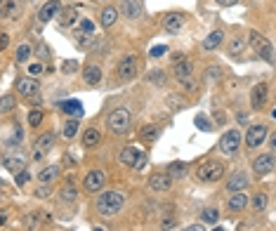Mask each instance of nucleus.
<instances>
[{
    "instance_id": "7",
    "label": "nucleus",
    "mask_w": 276,
    "mask_h": 231,
    "mask_svg": "<svg viewBox=\"0 0 276 231\" xmlns=\"http://www.w3.org/2000/svg\"><path fill=\"white\" fill-rule=\"evenodd\" d=\"M253 172L258 177H264V175L274 172V156L272 154H260L258 158L253 160Z\"/></svg>"
},
{
    "instance_id": "49",
    "label": "nucleus",
    "mask_w": 276,
    "mask_h": 231,
    "mask_svg": "<svg viewBox=\"0 0 276 231\" xmlns=\"http://www.w3.org/2000/svg\"><path fill=\"white\" fill-rule=\"evenodd\" d=\"M76 69H78V64H76V62H64V66H61V71H64V73H74Z\"/></svg>"
},
{
    "instance_id": "35",
    "label": "nucleus",
    "mask_w": 276,
    "mask_h": 231,
    "mask_svg": "<svg viewBox=\"0 0 276 231\" xmlns=\"http://www.w3.org/2000/svg\"><path fill=\"white\" fill-rule=\"evenodd\" d=\"M258 54L267 62V64H274V47H272V43H264V45L258 50Z\"/></svg>"
},
{
    "instance_id": "52",
    "label": "nucleus",
    "mask_w": 276,
    "mask_h": 231,
    "mask_svg": "<svg viewBox=\"0 0 276 231\" xmlns=\"http://www.w3.org/2000/svg\"><path fill=\"white\" fill-rule=\"evenodd\" d=\"M177 97H180V94H170V107H172V108H180V107H182V102H180Z\"/></svg>"
},
{
    "instance_id": "40",
    "label": "nucleus",
    "mask_w": 276,
    "mask_h": 231,
    "mask_svg": "<svg viewBox=\"0 0 276 231\" xmlns=\"http://www.w3.org/2000/svg\"><path fill=\"white\" fill-rule=\"evenodd\" d=\"M250 43H253V47H255V50H260V47L267 43V38L262 36V33H258V31H250Z\"/></svg>"
},
{
    "instance_id": "14",
    "label": "nucleus",
    "mask_w": 276,
    "mask_h": 231,
    "mask_svg": "<svg viewBox=\"0 0 276 231\" xmlns=\"http://www.w3.org/2000/svg\"><path fill=\"white\" fill-rule=\"evenodd\" d=\"M38 80L36 78H19L17 80V92L21 94V97H33L38 92Z\"/></svg>"
},
{
    "instance_id": "6",
    "label": "nucleus",
    "mask_w": 276,
    "mask_h": 231,
    "mask_svg": "<svg viewBox=\"0 0 276 231\" xmlns=\"http://www.w3.org/2000/svg\"><path fill=\"white\" fill-rule=\"evenodd\" d=\"M52 146H55V132H52V130H50V132H43V135L38 137L36 146H33V160H40Z\"/></svg>"
},
{
    "instance_id": "9",
    "label": "nucleus",
    "mask_w": 276,
    "mask_h": 231,
    "mask_svg": "<svg viewBox=\"0 0 276 231\" xmlns=\"http://www.w3.org/2000/svg\"><path fill=\"white\" fill-rule=\"evenodd\" d=\"M104 172L102 170H90L88 175H85V179H83V189L85 191H102V186H104Z\"/></svg>"
},
{
    "instance_id": "55",
    "label": "nucleus",
    "mask_w": 276,
    "mask_h": 231,
    "mask_svg": "<svg viewBox=\"0 0 276 231\" xmlns=\"http://www.w3.org/2000/svg\"><path fill=\"white\" fill-rule=\"evenodd\" d=\"M217 5H224V7H229V5H236L239 0H215Z\"/></svg>"
},
{
    "instance_id": "20",
    "label": "nucleus",
    "mask_w": 276,
    "mask_h": 231,
    "mask_svg": "<svg viewBox=\"0 0 276 231\" xmlns=\"http://www.w3.org/2000/svg\"><path fill=\"white\" fill-rule=\"evenodd\" d=\"M191 71H194V66H191V62L189 59H180L177 64H175V78L182 83L186 78H191Z\"/></svg>"
},
{
    "instance_id": "34",
    "label": "nucleus",
    "mask_w": 276,
    "mask_h": 231,
    "mask_svg": "<svg viewBox=\"0 0 276 231\" xmlns=\"http://www.w3.org/2000/svg\"><path fill=\"white\" fill-rule=\"evenodd\" d=\"M243 47H245V38L243 36H236V38H231V43H229V54H241L243 52Z\"/></svg>"
},
{
    "instance_id": "44",
    "label": "nucleus",
    "mask_w": 276,
    "mask_h": 231,
    "mask_svg": "<svg viewBox=\"0 0 276 231\" xmlns=\"http://www.w3.org/2000/svg\"><path fill=\"white\" fill-rule=\"evenodd\" d=\"M80 21V29H83V33H94V24H92V19H78Z\"/></svg>"
},
{
    "instance_id": "3",
    "label": "nucleus",
    "mask_w": 276,
    "mask_h": 231,
    "mask_svg": "<svg viewBox=\"0 0 276 231\" xmlns=\"http://www.w3.org/2000/svg\"><path fill=\"white\" fill-rule=\"evenodd\" d=\"M196 175H199L201 182H217L224 175V165H222L220 160H205V163L199 165V172Z\"/></svg>"
},
{
    "instance_id": "26",
    "label": "nucleus",
    "mask_w": 276,
    "mask_h": 231,
    "mask_svg": "<svg viewBox=\"0 0 276 231\" xmlns=\"http://www.w3.org/2000/svg\"><path fill=\"white\" fill-rule=\"evenodd\" d=\"M57 19H59L61 26H74L76 21H78V12H76L74 7H66V10H59Z\"/></svg>"
},
{
    "instance_id": "18",
    "label": "nucleus",
    "mask_w": 276,
    "mask_h": 231,
    "mask_svg": "<svg viewBox=\"0 0 276 231\" xmlns=\"http://www.w3.org/2000/svg\"><path fill=\"white\" fill-rule=\"evenodd\" d=\"M139 156H142V151H139L137 146H125V149L121 151V163L128 165V168H135V163H137Z\"/></svg>"
},
{
    "instance_id": "19",
    "label": "nucleus",
    "mask_w": 276,
    "mask_h": 231,
    "mask_svg": "<svg viewBox=\"0 0 276 231\" xmlns=\"http://www.w3.org/2000/svg\"><path fill=\"white\" fill-rule=\"evenodd\" d=\"M248 186V177L243 175V172H234V177L227 182V191H231V194H236V191H243Z\"/></svg>"
},
{
    "instance_id": "10",
    "label": "nucleus",
    "mask_w": 276,
    "mask_h": 231,
    "mask_svg": "<svg viewBox=\"0 0 276 231\" xmlns=\"http://www.w3.org/2000/svg\"><path fill=\"white\" fill-rule=\"evenodd\" d=\"M267 97H269V85H267V83L255 85L253 92H250V107L255 108V111H260V108L267 104Z\"/></svg>"
},
{
    "instance_id": "37",
    "label": "nucleus",
    "mask_w": 276,
    "mask_h": 231,
    "mask_svg": "<svg viewBox=\"0 0 276 231\" xmlns=\"http://www.w3.org/2000/svg\"><path fill=\"white\" fill-rule=\"evenodd\" d=\"M61 132H64V137H66V139H74L76 132H78V121H66L64 127H61Z\"/></svg>"
},
{
    "instance_id": "12",
    "label": "nucleus",
    "mask_w": 276,
    "mask_h": 231,
    "mask_svg": "<svg viewBox=\"0 0 276 231\" xmlns=\"http://www.w3.org/2000/svg\"><path fill=\"white\" fill-rule=\"evenodd\" d=\"M184 24H186V17H184V15H177V12L166 15V19H163V26H166L168 33H180L184 29Z\"/></svg>"
},
{
    "instance_id": "21",
    "label": "nucleus",
    "mask_w": 276,
    "mask_h": 231,
    "mask_svg": "<svg viewBox=\"0 0 276 231\" xmlns=\"http://www.w3.org/2000/svg\"><path fill=\"white\" fill-rule=\"evenodd\" d=\"M2 165L10 170V172H21V170H26V160L21 158V156H5L2 158Z\"/></svg>"
},
{
    "instance_id": "46",
    "label": "nucleus",
    "mask_w": 276,
    "mask_h": 231,
    "mask_svg": "<svg viewBox=\"0 0 276 231\" xmlns=\"http://www.w3.org/2000/svg\"><path fill=\"white\" fill-rule=\"evenodd\" d=\"M36 196L38 198H47V196H50V186H47V184H40L36 189Z\"/></svg>"
},
{
    "instance_id": "48",
    "label": "nucleus",
    "mask_w": 276,
    "mask_h": 231,
    "mask_svg": "<svg viewBox=\"0 0 276 231\" xmlns=\"http://www.w3.org/2000/svg\"><path fill=\"white\" fill-rule=\"evenodd\" d=\"M29 179H31V175H29L26 170H21V172H17V184H19V186H24V184H26Z\"/></svg>"
},
{
    "instance_id": "43",
    "label": "nucleus",
    "mask_w": 276,
    "mask_h": 231,
    "mask_svg": "<svg viewBox=\"0 0 276 231\" xmlns=\"http://www.w3.org/2000/svg\"><path fill=\"white\" fill-rule=\"evenodd\" d=\"M217 78H222V69H217V66H210L208 71H205V80H217Z\"/></svg>"
},
{
    "instance_id": "36",
    "label": "nucleus",
    "mask_w": 276,
    "mask_h": 231,
    "mask_svg": "<svg viewBox=\"0 0 276 231\" xmlns=\"http://www.w3.org/2000/svg\"><path fill=\"white\" fill-rule=\"evenodd\" d=\"M43 118H45V113H43L40 108H31V111H29V125H31V127H38V125L43 123Z\"/></svg>"
},
{
    "instance_id": "11",
    "label": "nucleus",
    "mask_w": 276,
    "mask_h": 231,
    "mask_svg": "<svg viewBox=\"0 0 276 231\" xmlns=\"http://www.w3.org/2000/svg\"><path fill=\"white\" fill-rule=\"evenodd\" d=\"M59 10H61V2H59V0H47V2L40 7L38 19H40L43 24H47V21H52V19L59 15Z\"/></svg>"
},
{
    "instance_id": "16",
    "label": "nucleus",
    "mask_w": 276,
    "mask_h": 231,
    "mask_svg": "<svg viewBox=\"0 0 276 231\" xmlns=\"http://www.w3.org/2000/svg\"><path fill=\"white\" fill-rule=\"evenodd\" d=\"M121 15H125L128 19H137L142 15V2H139V0H123Z\"/></svg>"
},
{
    "instance_id": "45",
    "label": "nucleus",
    "mask_w": 276,
    "mask_h": 231,
    "mask_svg": "<svg viewBox=\"0 0 276 231\" xmlns=\"http://www.w3.org/2000/svg\"><path fill=\"white\" fill-rule=\"evenodd\" d=\"M43 71H45V66H43V64H29V76H31V78L40 76Z\"/></svg>"
},
{
    "instance_id": "24",
    "label": "nucleus",
    "mask_w": 276,
    "mask_h": 231,
    "mask_svg": "<svg viewBox=\"0 0 276 231\" xmlns=\"http://www.w3.org/2000/svg\"><path fill=\"white\" fill-rule=\"evenodd\" d=\"M57 175H59V165H45L40 172H38V182L40 184H50V182H55Z\"/></svg>"
},
{
    "instance_id": "17",
    "label": "nucleus",
    "mask_w": 276,
    "mask_h": 231,
    "mask_svg": "<svg viewBox=\"0 0 276 231\" xmlns=\"http://www.w3.org/2000/svg\"><path fill=\"white\" fill-rule=\"evenodd\" d=\"M19 15L17 0H0V19H15Z\"/></svg>"
},
{
    "instance_id": "25",
    "label": "nucleus",
    "mask_w": 276,
    "mask_h": 231,
    "mask_svg": "<svg viewBox=\"0 0 276 231\" xmlns=\"http://www.w3.org/2000/svg\"><path fill=\"white\" fill-rule=\"evenodd\" d=\"M59 107L64 108L69 116H74V121L83 118V107H80V102H76V99H69V102H59Z\"/></svg>"
},
{
    "instance_id": "39",
    "label": "nucleus",
    "mask_w": 276,
    "mask_h": 231,
    "mask_svg": "<svg viewBox=\"0 0 276 231\" xmlns=\"http://www.w3.org/2000/svg\"><path fill=\"white\" fill-rule=\"evenodd\" d=\"M201 217H203V222H208V224H215V222L220 219V213H217L215 208H208V210H205Z\"/></svg>"
},
{
    "instance_id": "41",
    "label": "nucleus",
    "mask_w": 276,
    "mask_h": 231,
    "mask_svg": "<svg viewBox=\"0 0 276 231\" xmlns=\"http://www.w3.org/2000/svg\"><path fill=\"white\" fill-rule=\"evenodd\" d=\"M194 125H196V127H199V130H213V123H210V121H208V118H205V116H196V118H194Z\"/></svg>"
},
{
    "instance_id": "30",
    "label": "nucleus",
    "mask_w": 276,
    "mask_h": 231,
    "mask_svg": "<svg viewBox=\"0 0 276 231\" xmlns=\"http://www.w3.org/2000/svg\"><path fill=\"white\" fill-rule=\"evenodd\" d=\"M168 175H170V177H184V175H186V163L172 160V163L168 165Z\"/></svg>"
},
{
    "instance_id": "59",
    "label": "nucleus",
    "mask_w": 276,
    "mask_h": 231,
    "mask_svg": "<svg viewBox=\"0 0 276 231\" xmlns=\"http://www.w3.org/2000/svg\"><path fill=\"white\" fill-rule=\"evenodd\" d=\"M2 186H5V182H2V179H0V189H2Z\"/></svg>"
},
{
    "instance_id": "51",
    "label": "nucleus",
    "mask_w": 276,
    "mask_h": 231,
    "mask_svg": "<svg viewBox=\"0 0 276 231\" xmlns=\"http://www.w3.org/2000/svg\"><path fill=\"white\" fill-rule=\"evenodd\" d=\"M21 142V127H15V135L10 137V144H19Z\"/></svg>"
},
{
    "instance_id": "31",
    "label": "nucleus",
    "mask_w": 276,
    "mask_h": 231,
    "mask_svg": "<svg viewBox=\"0 0 276 231\" xmlns=\"http://www.w3.org/2000/svg\"><path fill=\"white\" fill-rule=\"evenodd\" d=\"M61 200L64 203H74L76 198H78V189H76L74 184H64V189H61Z\"/></svg>"
},
{
    "instance_id": "32",
    "label": "nucleus",
    "mask_w": 276,
    "mask_h": 231,
    "mask_svg": "<svg viewBox=\"0 0 276 231\" xmlns=\"http://www.w3.org/2000/svg\"><path fill=\"white\" fill-rule=\"evenodd\" d=\"M15 107H17L15 94H5V97H0V113H10Z\"/></svg>"
},
{
    "instance_id": "33",
    "label": "nucleus",
    "mask_w": 276,
    "mask_h": 231,
    "mask_svg": "<svg viewBox=\"0 0 276 231\" xmlns=\"http://www.w3.org/2000/svg\"><path fill=\"white\" fill-rule=\"evenodd\" d=\"M267 203H269L267 194H255V196H253V200H250V205H253V210H255V213H262V210L267 208Z\"/></svg>"
},
{
    "instance_id": "22",
    "label": "nucleus",
    "mask_w": 276,
    "mask_h": 231,
    "mask_svg": "<svg viewBox=\"0 0 276 231\" xmlns=\"http://www.w3.org/2000/svg\"><path fill=\"white\" fill-rule=\"evenodd\" d=\"M222 40H224V31H213L210 36L203 40V50L205 52H213V50H217L222 45Z\"/></svg>"
},
{
    "instance_id": "57",
    "label": "nucleus",
    "mask_w": 276,
    "mask_h": 231,
    "mask_svg": "<svg viewBox=\"0 0 276 231\" xmlns=\"http://www.w3.org/2000/svg\"><path fill=\"white\" fill-rule=\"evenodd\" d=\"M184 231H203V227L201 224H191V227H186Z\"/></svg>"
},
{
    "instance_id": "50",
    "label": "nucleus",
    "mask_w": 276,
    "mask_h": 231,
    "mask_svg": "<svg viewBox=\"0 0 276 231\" xmlns=\"http://www.w3.org/2000/svg\"><path fill=\"white\" fill-rule=\"evenodd\" d=\"M7 45H10V36L7 33H0V52H5Z\"/></svg>"
},
{
    "instance_id": "28",
    "label": "nucleus",
    "mask_w": 276,
    "mask_h": 231,
    "mask_svg": "<svg viewBox=\"0 0 276 231\" xmlns=\"http://www.w3.org/2000/svg\"><path fill=\"white\" fill-rule=\"evenodd\" d=\"M116 19H118V10H116V7H111V5H109V7H104V10L99 12V21H102L107 29L116 24Z\"/></svg>"
},
{
    "instance_id": "58",
    "label": "nucleus",
    "mask_w": 276,
    "mask_h": 231,
    "mask_svg": "<svg viewBox=\"0 0 276 231\" xmlns=\"http://www.w3.org/2000/svg\"><path fill=\"white\" fill-rule=\"evenodd\" d=\"M94 231H104V227H94Z\"/></svg>"
},
{
    "instance_id": "27",
    "label": "nucleus",
    "mask_w": 276,
    "mask_h": 231,
    "mask_svg": "<svg viewBox=\"0 0 276 231\" xmlns=\"http://www.w3.org/2000/svg\"><path fill=\"white\" fill-rule=\"evenodd\" d=\"M158 125H147V127H142L139 130V137H142V142L144 144H153L156 139H158Z\"/></svg>"
},
{
    "instance_id": "5",
    "label": "nucleus",
    "mask_w": 276,
    "mask_h": 231,
    "mask_svg": "<svg viewBox=\"0 0 276 231\" xmlns=\"http://www.w3.org/2000/svg\"><path fill=\"white\" fill-rule=\"evenodd\" d=\"M241 146V135L236 130H229L227 135H222V142H220V149L224 156H236V151H239Z\"/></svg>"
},
{
    "instance_id": "61",
    "label": "nucleus",
    "mask_w": 276,
    "mask_h": 231,
    "mask_svg": "<svg viewBox=\"0 0 276 231\" xmlns=\"http://www.w3.org/2000/svg\"><path fill=\"white\" fill-rule=\"evenodd\" d=\"M97 2H104V0H97Z\"/></svg>"
},
{
    "instance_id": "1",
    "label": "nucleus",
    "mask_w": 276,
    "mask_h": 231,
    "mask_svg": "<svg viewBox=\"0 0 276 231\" xmlns=\"http://www.w3.org/2000/svg\"><path fill=\"white\" fill-rule=\"evenodd\" d=\"M123 203H125L123 194H118V191H104V194L97 198V213L99 215H116V213L123 210Z\"/></svg>"
},
{
    "instance_id": "13",
    "label": "nucleus",
    "mask_w": 276,
    "mask_h": 231,
    "mask_svg": "<svg viewBox=\"0 0 276 231\" xmlns=\"http://www.w3.org/2000/svg\"><path fill=\"white\" fill-rule=\"evenodd\" d=\"M170 175L168 172H156V175H151L149 177V186H151V191H168L170 189Z\"/></svg>"
},
{
    "instance_id": "60",
    "label": "nucleus",
    "mask_w": 276,
    "mask_h": 231,
    "mask_svg": "<svg viewBox=\"0 0 276 231\" xmlns=\"http://www.w3.org/2000/svg\"><path fill=\"white\" fill-rule=\"evenodd\" d=\"M213 231H224V229H213Z\"/></svg>"
},
{
    "instance_id": "8",
    "label": "nucleus",
    "mask_w": 276,
    "mask_h": 231,
    "mask_svg": "<svg viewBox=\"0 0 276 231\" xmlns=\"http://www.w3.org/2000/svg\"><path fill=\"white\" fill-rule=\"evenodd\" d=\"M137 76V59L128 54V57H123L121 59V64H118V78L121 80H132Z\"/></svg>"
},
{
    "instance_id": "4",
    "label": "nucleus",
    "mask_w": 276,
    "mask_h": 231,
    "mask_svg": "<svg viewBox=\"0 0 276 231\" xmlns=\"http://www.w3.org/2000/svg\"><path fill=\"white\" fill-rule=\"evenodd\" d=\"M267 135H269V130H267V125H250L248 127V132H245V144H248V149H260L264 139H267Z\"/></svg>"
},
{
    "instance_id": "15",
    "label": "nucleus",
    "mask_w": 276,
    "mask_h": 231,
    "mask_svg": "<svg viewBox=\"0 0 276 231\" xmlns=\"http://www.w3.org/2000/svg\"><path fill=\"white\" fill-rule=\"evenodd\" d=\"M83 80H85L90 88L99 85V83H102V69H99L97 64H88V66L83 69Z\"/></svg>"
},
{
    "instance_id": "53",
    "label": "nucleus",
    "mask_w": 276,
    "mask_h": 231,
    "mask_svg": "<svg viewBox=\"0 0 276 231\" xmlns=\"http://www.w3.org/2000/svg\"><path fill=\"white\" fill-rule=\"evenodd\" d=\"M38 54H40L43 59H50V52H47V47H45V45H40V47H38Z\"/></svg>"
},
{
    "instance_id": "38",
    "label": "nucleus",
    "mask_w": 276,
    "mask_h": 231,
    "mask_svg": "<svg viewBox=\"0 0 276 231\" xmlns=\"http://www.w3.org/2000/svg\"><path fill=\"white\" fill-rule=\"evenodd\" d=\"M31 59V47L29 45H19L17 47V62L19 64H26Z\"/></svg>"
},
{
    "instance_id": "47",
    "label": "nucleus",
    "mask_w": 276,
    "mask_h": 231,
    "mask_svg": "<svg viewBox=\"0 0 276 231\" xmlns=\"http://www.w3.org/2000/svg\"><path fill=\"white\" fill-rule=\"evenodd\" d=\"M166 52H168L166 45H156V47H151V52H149V54H151V57H163Z\"/></svg>"
},
{
    "instance_id": "54",
    "label": "nucleus",
    "mask_w": 276,
    "mask_h": 231,
    "mask_svg": "<svg viewBox=\"0 0 276 231\" xmlns=\"http://www.w3.org/2000/svg\"><path fill=\"white\" fill-rule=\"evenodd\" d=\"M7 217H10V213H7V210H0V227H5Z\"/></svg>"
},
{
    "instance_id": "56",
    "label": "nucleus",
    "mask_w": 276,
    "mask_h": 231,
    "mask_svg": "<svg viewBox=\"0 0 276 231\" xmlns=\"http://www.w3.org/2000/svg\"><path fill=\"white\" fill-rule=\"evenodd\" d=\"M236 121H239L241 125H243V123H248V113H239V116H236Z\"/></svg>"
},
{
    "instance_id": "42",
    "label": "nucleus",
    "mask_w": 276,
    "mask_h": 231,
    "mask_svg": "<svg viewBox=\"0 0 276 231\" xmlns=\"http://www.w3.org/2000/svg\"><path fill=\"white\" fill-rule=\"evenodd\" d=\"M149 80H151L153 85H163V83H166V71H151L149 73Z\"/></svg>"
},
{
    "instance_id": "2",
    "label": "nucleus",
    "mask_w": 276,
    "mask_h": 231,
    "mask_svg": "<svg viewBox=\"0 0 276 231\" xmlns=\"http://www.w3.org/2000/svg\"><path fill=\"white\" fill-rule=\"evenodd\" d=\"M130 111L128 108H116L113 113L109 116V130L113 132V135H125L128 132V127H130Z\"/></svg>"
},
{
    "instance_id": "23",
    "label": "nucleus",
    "mask_w": 276,
    "mask_h": 231,
    "mask_svg": "<svg viewBox=\"0 0 276 231\" xmlns=\"http://www.w3.org/2000/svg\"><path fill=\"white\" fill-rule=\"evenodd\" d=\"M245 205H248V196L243 194V191L231 194V198H229V210H231V213H241V210H245Z\"/></svg>"
},
{
    "instance_id": "29",
    "label": "nucleus",
    "mask_w": 276,
    "mask_h": 231,
    "mask_svg": "<svg viewBox=\"0 0 276 231\" xmlns=\"http://www.w3.org/2000/svg\"><path fill=\"white\" fill-rule=\"evenodd\" d=\"M99 139H102V135H99V130H94V127H88V130L83 132V146H88V149L97 146Z\"/></svg>"
}]
</instances>
